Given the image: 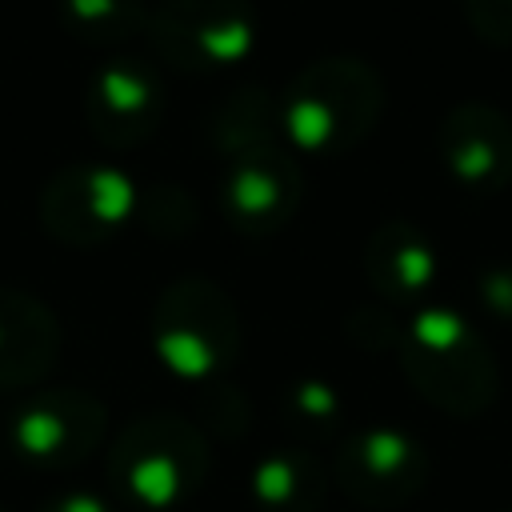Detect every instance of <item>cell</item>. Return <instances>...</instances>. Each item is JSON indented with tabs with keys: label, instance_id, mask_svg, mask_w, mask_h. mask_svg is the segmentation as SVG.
<instances>
[{
	"label": "cell",
	"instance_id": "obj_7",
	"mask_svg": "<svg viewBox=\"0 0 512 512\" xmlns=\"http://www.w3.org/2000/svg\"><path fill=\"white\" fill-rule=\"evenodd\" d=\"M372 268H376V280L384 284V292H392V296H416L432 280V252L412 232L392 228L380 240V248L372 256Z\"/></svg>",
	"mask_w": 512,
	"mask_h": 512
},
{
	"label": "cell",
	"instance_id": "obj_8",
	"mask_svg": "<svg viewBox=\"0 0 512 512\" xmlns=\"http://www.w3.org/2000/svg\"><path fill=\"white\" fill-rule=\"evenodd\" d=\"M472 28L492 44H512V0H464Z\"/></svg>",
	"mask_w": 512,
	"mask_h": 512
},
{
	"label": "cell",
	"instance_id": "obj_1",
	"mask_svg": "<svg viewBox=\"0 0 512 512\" xmlns=\"http://www.w3.org/2000/svg\"><path fill=\"white\" fill-rule=\"evenodd\" d=\"M208 472L204 440L172 420V416H148L124 428L108 456V484L120 500L144 508V512H168L184 504Z\"/></svg>",
	"mask_w": 512,
	"mask_h": 512
},
{
	"label": "cell",
	"instance_id": "obj_9",
	"mask_svg": "<svg viewBox=\"0 0 512 512\" xmlns=\"http://www.w3.org/2000/svg\"><path fill=\"white\" fill-rule=\"evenodd\" d=\"M484 300L492 312L512 320V268H496L484 276Z\"/></svg>",
	"mask_w": 512,
	"mask_h": 512
},
{
	"label": "cell",
	"instance_id": "obj_5",
	"mask_svg": "<svg viewBox=\"0 0 512 512\" xmlns=\"http://www.w3.org/2000/svg\"><path fill=\"white\" fill-rule=\"evenodd\" d=\"M104 416L80 396H44L12 424V448L36 468H72L100 440Z\"/></svg>",
	"mask_w": 512,
	"mask_h": 512
},
{
	"label": "cell",
	"instance_id": "obj_10",
	"mask_svg": "<svg viewBox=\"0 0 512 512\" xmlns=\"http://www.w3.org/2000/svg\"><path fill=\"white\" fill-rule=\"evenodd\" d=\"M36 512H108V504L96 500L92 492H56Z\"/></svg>",
	"mask_w": 512,
	"mask_h": 512
},
{
	"label": "cell",
	"instance_id": "obj_4",
	"mask_svg": "<svg viewBox=\"0 0 512 512\" xmlns=\"http://www.w3.org/2000/svg\"><path fill=\"white\" fill-rule=\"evenodd\" d=\"M444 164L472 192H500L512 180V120L492 104H460L440 128Z\"/></svg>",
	"mask_w": 512,
	"mask_h": 512
},
{
	"label": "cell",
	"instance_id": "obj_2",
	"mask_svg": "<svg viewBox=\"0 0 512 512\" xmlns=\"http://www.w3.org/2000/svg\"><path fill=\"white\" fill-rule=\"evenodd\" d=\"M412 384L452 416H476L496 400V364L484 340L448 312H428L404 344Z\"/></svg>",
	"mask_w": 512,
	"mask_h": 512
},
{
	"label": "cell",
	"instance_id": "obj_3",
	"mask_svg": "<svg viewBox=\"0 0 512 512\" xmlns=\"http://www.w3.org/2000/svg\"><path fill=\"white\" fill-rule=\"evenodd\" d=\"M428 480V460L416 440L396 428H368L340 444L336 484L364 508H400Z\"/></svg>",
	"mask_w": 512,
	"mask_h": 512
},
{
	"label": "cell",
	"instance_id": "obj_6",
	"mask_svg": "<svg viewBox=\"0 0 512 512\" xmlns=\"http://www.w3.org/2000/svg\"><path fill=\"white\" fill-rule=\"evenodd\" d=\"M324 468L300 448L272 452L252 472V500L260 512H316L324 504Z\"/></svg>",
	"mask_w": 512,
	"mask_h": 512
}]
</instances>
